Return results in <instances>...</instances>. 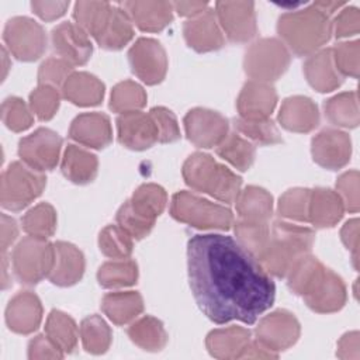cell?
Wrapping results in <instances>:
<instances>
[{
	"label": "cell",
	"mask_w": 360,
	"mask_h": 360,
	"mask_svg": "<svg viewBox=\"0 0 360 360\" xmlns=\"http://www.w3.org/2000/svg\"><path fill=\"white\" fill-rule=\"evenodd\" d=\"M51 41L53 51L59 58L69 62L72 66L84 65L93 52V45L89 35L73 22H62L52 30Z\"/></svg>",
	"instance_id": "cell-16"
},
{
	"label": "cell",
	"mask_w": 360,
	"mask_h": 360,
	"mask_svg": "<svg viewBox=\"0 0 360 360\" xmlns=\"http://www.w3.org/2000/svg\"><path fill=\"white\" fill-rule=\"evenodd\" d=\"M121 6L141 31H162L173 20L174 8L169 1H124Z\"/></svg>",
	"instance_id": "cell-24"
},
{
	"label": "cell",
	"mask_w": 360,
	"mask_h": 360,
	"mask_svg": "<svg viewBox=\"0 0 360 360\" xmlns=\"http://www.w3.org/2000/svg\"><path fill=\"white\" fill-rule=\"evenodd\" d=\"M59 103L60 94L55 86L39 84L30 94V108L41 121L51 120L56 114Z\"/></svg>",
	"instance_id": "cell-49"
},
{
	"label": "cell",
	"mask_w": 360,
	"mask_h": 360,
	"mask_svg": "<svg viewBox=\"0 0 360 360\" xmlns=\"http://www.w3.org/2000/svg\"><path fill=\"white\" fill-rule=\"evenodd\" d=\"M138 278V266L129 259L105 262L97 271V280L104 288H120L132 285Z\"/></svg>",
	"instance_id": "cell-43"
},
{
	"label": "cell",
	"mask_w": 360,
	"mask_h": 360,
	"mask_svg": "<svg viewBox=\"0 0 360 360\" xmlns=\"http://www.w3.org/2000/svg\"><path fill=\"white\" fill-rule=\"evenodd\" d=\"M55 259V245L46 238L27 236L21 239L11 255L13 270L17 280L34 285L49 276Z\"/></svg>",
	"instance_id": "cell-6"
},
{
	"label": "cell",
	"mask_w": 360,
	"mask_h": 360,
	"mask_svg": "<svg viewBox=\"0 0 360 360\" xmlns=\"http://www.w3.org/2000/svg\"><path fill=\"white\" fill-rule=\"evenodd\" d=\"M69 7V1H32L31 8L34 13L45 20L52 21L62 17Z\"/></svg>",
	"instance_id": "cell-59"
},
{
	"label": "cell",
	"mask_w": 360,
	"mask_h": 360,
	"mask_svg": "<svg viewBox=\"0 0 360 360\" xmlns=\"http://www.w3.org/2000/svg\"><path fill=\"white\" fill-rule=\"evenodd\" d=\"M325 115L336 127L356 128L360 121L359 101L356 91H343L325 103Z\"/></svg>",
	"instance_id": "cell-36"
},
{
	"label": "cell",
	"mask_w": 360,
	"mask_h": 360,
	"mask_svg": "<svg viewBox=\"0 0 360 360\" xmlns=\"http://www.w3.org/2000/svg\"><path fill=\"white\" fill-rule=\"evenodd\" d=\"M236 211L239 218L256 222H269L273 214V197L257 186H248L236 197Z\"/></svg>",
	"instance_id": "cell-31"
},
{
	"label": "cell",
	"mask_w": 360,
	"mask_h": 360,
	"mask_svg": "<svg viewBox=\"0 0 360 360\" xmlns=\"http://www.w3.org/2000/svg\"><path fill=\"white\" fill-rule=\"evenodd\" d=\"M181 173L191 188L222 202H233L240 191L242 179L207 153L195 152L190 155Z\"/></svg>",
	"instance_id": "cell-4"
},
{
	"label": "cell",
	"mask_w": 360,
	"mask_h": 360,
	"mask_svg": "<svg viewBox=\"0 0 360 360\" xmlns=\"http://www.w3.org/2000/svg\"><path fill=\"white\" fill-rule=\"evenodd\" d=\"M46 177L21 162H13L1 176L0 202L3 208L20 211L30 205L45 188Z\"/></svg>",
	"instance_id": "cell-7"
},
{
	"label": "cell",
	"mask_w": 360,
	"mask_h": 360,
	"mask_svg": "<svg viewBox=\"0 0 360 360\" xmlns=\"http://www.w3.org/2000/svg\"><path fill=\"white\" fill-rule=\"evenodd\" d=\"M62 138L49 128H38L18 143V155L22 163L42 173L52 170L59 160Z\"/></svg>",
	"instance_id": "cell-10"
},
{
	"label": "cell",
	"mask_w": 360,
	"mask_h": 360,
	"mask_svg": "<svg viewBox=\"0 0 360 360\" xmlns=\"http://www.w3.org/2000/svg\"><path fill=\"white\" fill-rule=\"evenodd\" d=\"M360 30V11L357 7H345L332 22V32L338 38L357 35Z\"/></svg>",
	"instance_id": "cell-56"
},
{
	"label": "cell",
	"mask_w": 360,
	"mask_h": 360,
	"mask_svg": "<svg viewBox=\"0 0 360 360\" xmlns=\"http://www.w3.org/2000/svg\"><path fill=\"white\" fill-rule=\"evenodd\" d=\"M233 127L238 132L245 135L246 139L249 138L259 145H276L283 141L280 131L270 118L260 121H248L238 117L233 120Z\"/></svg>",
	"instance_id": "cell-48"
},
{
	"label": "cell",
	"mask_w": 360,
	"mask_h": 360,
	"mask_svg": "<svg viewBox=\"0 0 360 360\" xmlns=\"http://www.w3.org/2000/svg\"><path fill=\"white\" fill-rule=\"evenodd\" d=\"M52 270L48 276L52 284L69 287L76 284L84 273V256L72 243L56 242Z\"/></svg>",
	"instance_id": "cell-25"
},
{
	"label": "cell",
	"mask_w": 360,
	"mask_h": 360,
	"mask_svg": "<svg viewBox=\"0 0 360 360\" xmlns=\"http://www.w3.org/2000/svg\"><path fill=\"white\" fill-rule=\"evenodd\" d=\"M278 121L283 128L291 132L305 134L318 127L319 111L311 98L305 96H292L283 101Z\"/></svg>",
	"instance_id": "cell-23"
},
{
	"label": "cell",
	"mask_w": 360,
	"mask_h": 360,
	"mask_svg": "<svg viewBox=\"0 0 360 360\" xmlns=\"http://www.w3.org/2000/svg\"><path fill=\"white\" fill-rule=\"evenodd\" d=\"M22 229L30 236L48 238L56 229V212L48 202L37 204L22 217Z\"/></svg>",
	"instance_id": "cell-45"
},
{
	"label": "cell",
	"mask_w": 360,
	"mask_h": 360,
	"mask_svg": "<svg viewBox=\"0 0 360 360\" xmlns=\"http://www.w3.org/2000/svg\"><path fill=\"white\" fill-rule=\"evenodd\" d=\"M332 56L338 72L342 76L357 77L360 69V42L346 41L332 49Z\"/></svg>",
	"instance_id": "cell-51"
},
{
	"label": "cell",
	"mask_w": 360,
	"mask_h": 360,
	"mask_svg": "<svg viewBox=\"0 0 360 360\" xmlns=\"http://www.w3.org/2000/svg\"><path fill=\"white\" fill-rule=\"evenodd\" d=\"M172 4H173L174 11H177L180 15L190 17V18H193L207 10L205 1H176Z\"/></svg>",
	"instance_id": "cell-63"
},
{
	"label": "cell",
	"mask_w": 360,
	"mask_h": 360,
	"mask_svg": "<svg viewBox=\"0 0 360 360\" xmlns=\"http://www.w3.org/2000/svg\"><path fill=\"white\" fill-rule=\"evenodd\" d=\"M132 72L146 84L160 83L167 72V56L162 44L153 38H139L128 51Z\"/></svg>",
	"instance_id": "cell-11"
},
{
	"label": "cell",
	"mask_w": 360,
	"mask_h": 360,
	"mask_svg": "<svg viewBox=\"0 0 360 360\" xmlns=\"http://www.w3.org/2000/svg\"><path fill=\"white\" fill-rule=\"evenodd\" d=\"M63 97L80 107L97 105L104 97V84L87 72H73L62 86Z\"/></svg>",
	"instance_id": "cell-29"
},
{
	"label": "cell",
	"mask_w": 360,
	"mask_h": 360,
	"mask_svg": "<svg viewBox=\"0 0 360 360\" xmlns=\"http://www.w3.org/2000/svg\"><path fill=\"white\" fill-rule=\"evenodd\" d=\"M117 222L118 225L125 229L134 239H142L149 235L153 228V224L145 221L139 215H136L129 204L125 201L117 212Z\"/></svg>",
	"instance_id": "cell-55"
},
{
	"label": "cell",
	"mask_w": 360,
	"mask_h": 360,
	"mask_svg": "<svg viewBox=\"0 0 360 360\" xmlns=\"http://www.w3.org/2000/svg\"><path fill=\"white\" fill-rule=\"evenodd\" d=\"M18 235V228L15 221L11 217H7L6 214H1V252L6 253V250L14 243Z\"/></svg>",
	"instance_id": "cell-61"
},
{
	"label": "cell",
	"mask_w": 360,
	"mask_h": 360,
	"mask_svg": "<svg viewBox=\"0 0 360 360\" xmlns=\"http://www.w3.org/2000/svg\"><path fill=\"white\" fill-rule=\"evenodd\" d=\"M112 8L114 7L110 3L104 1H77L75 4L73 17L76 25H79L87 35L97 39L107 27Z\"/></svg>",
	"instance_id": "cell-34"
},
{
	"label": "cell",
	"mask_w": 360,
	"mask_h": 360,
	"mask_svg": "<svg viewBox=\"0 0 360 360\" xmlns=\"http://www.w3.org/2000/svg\"><path fill=\"white\" fill-rule=\"evenodd\" d=\"M127 202L136 215L155 225L156 218L166 207L167 194L160 186L148 183L139 186Z\"/></svg>",
	"instance_id": "cell-33"
},
{
	"label": "cell",
	"mask_w": 360,
	"mask_h": 360,
	"mask_svg": "<svg viewBox=\"0 0 360 360\" xmlns=\"http://www.w3.org/2000/svg\"><path fill=\"white\" fill-rule=\"evenodd\" d=\"M345 205L339 194L330 188L316 187L309 194L308 222L315 228H332L343 217Z\"/></svg>",
	"instance_id": "cell-27"
},
{
	"label": "cell",
	"mask_w": 360,
	"mask_h": 360,
	"mask_svg": "<svg viewBox=\"0 0 360 360\" xmlns=\"http://www.w3.org/2000/svg\"><path fill=\"white\" fill-rule=\"evenodd\" d=\"M80 339L86 352L93 354H103L108 350L112 333L105 321L98 315H90L80 323Z\"/></svg>",
	"instance_id": "cell-42"
},
{
	"label": "cell",
	"mask_w": 360,
	"mask_h": 360,
	"mask_svg": "<svg viewBox=\"0 0 360 360\" xmlns=\"http://www.w3.org/2000/svg\"><path fill=\"white\" fill-rule=\"evenodd\" d=\"M360 335L357 330L345 333L338 342V352L336 356L339 359H349V360H359L360 357Z\"/></svg>",
	"instance_id": "cell-60"
},
{
	"label": "cell",
	"mask_w": 360,
	"mask_h": 360,
	"mask_svg": "<svg viewBox=\"0 0 360 360\" xmlns=\"http://www.w3.org/2000/svg\"><path fill=\"white\" fill-rule=\"evenodd\" d=\"M340 238L345 246L352 252V262L354 269H359V219L353 218L349 219L342 231H340Z\"/></svg>",
	"instance_id": "cell-58"
},
{
	"label": "cell",
	"mask_w": 360,
	"mask_h": 360,
	"mask_svg": "<svg viewBox=\"0 0 360 360\" xmlns=\"http://www.w3.org/2000/svg\"><path fill=\"white\" fill-rule=\"evenodd\" d=\"M158 131V142L170 143L180 138V128L176 115L165 107H153L149 111Z\"/></svg>",
	"instance_id": "cell-52"
},
{
	"label": "cell",
	"mask_w": 360,
	"mask_h": 360,
	"mask_svg": "<svg viewBox=\"0 0 360 360\" xmlns=\"http://www.w3.org/2000/svg\"><path fill=\"white\" fill-rule=\"evenodd\" d=\"M97 169L96 155L80 146L68 145L62 159V173L68 180L76 184H87L97 176Z\"/></svg>",
	"instance_id": "cell-30"
},
{
	"label": "cell",
	"mask_w": 360,
	"mask_h": 360,
	"mask_svg": "<svg viewBox=\"0 0 360 360\" xmlns=\"http://www.w3.org/2000/svg\"><path fill=\"white\" fill-rule=\"evenodd\" d=\"M28 357L30 359H62L63 352L44 335H38L31 339L28 345Z\"/></svg>",
	"instance_id": "cell-57"
},
{
	"label": "cell",
	"mask_w": 360,
	"mask_h": 360,
	"mask_svg": "<svg viewBox=\"0 0 360 360\" xmlns=\"http://www.w3.org/2000/svg\"><path fill=\"white\" fill-rule=\"evenodd\" d=\"M325 269L326 267L316 257L311 256V253L305 255L287 273L288 288L294 294L304 297L315 285Z\"/></svg>",
	"instance_id": "cell-37"
},
{
	"label": "cell",
	"mask_w": 360,
	"mask_h": 360,
	"mask_svg": "<svg viewBox=\"0 0 360 360\" xmlns=\"http://www.w3.org/2000/svg\"><path fill=\"white\" fill-rule=\"evenodd\" d=\"M277 104V93L270 83L249 80L243 84L236 108L239 118L248 121H260L270 118Z\"/></svg>",
	"instance_id": "cell-17"
},
{
	"label": "cell",
	"mask_w": 360,
	"mask_h": 360,
	"mask_svg": "<svg viewBox=\"0 0 360 360\" xmlns=\"http://www.w3.org/2000/svg\"><path fill=\"white\" fill-rule=\"evenodd\" d=\"M215 15L221 30L232 42H248L257 32L255 4L252 1H218L215 4Z\"/></svg>",
	"instance_id": "cell-12"
},
{
	"label": "cell",
	"mask_w": 360,
	"mask_h": 360,
	"mask_svg": "<svg viewBox=\"0 0 360 360\" xmlns=\"http://www.w3.org/2000/svg\"><path fill=\"white\" fill-rule=\"evenodd\" d=\"M217 153L235 169L245 172L253 165L256 149L246 138H242L238 134H228L226 138L217 146Z\"/></svg>",
	"instance_id": "cell-41"
},
{
	"label": "cell",
	"mask_w": 360,
	"mask_h": 360,
	"mask_svg": "<svg viewBox=\"0 0 360 360\" xmlns=\"http://www.w3.org/2000/svg\"><path fill=\"white\" fill-rule=\"evenodd\" d=\"M311 190L295 187L287 190L278 200L277 211L281 218L295 222H308Z\"/></svg>",
	"instance_id": "cell-47"
},
{
	"label": "cell",
	"mask_w": 360,
	"mask_h": 360,
	"mask_svg": "<svg viewBox=\"0 0 360 360\" xmlns=\"http://www.w3.org/2000/svg\"><path fill=\"white\" fill-rule=\"evenodd\" d=\"M46 336L63 352L72 353L77 346L79 330L75 321L65 312L53 309L45 323Z\"/></svg>",
	"instance_id": "cell-39"
},
{
	"label": "cell",
	"mask_w": 360,
	"mask_h": 360,
	"mask_svg": "<svg viewBox=\"0 0 360 360\" xmlns=\"http://www.w3.org/2000/svg\"><path fill=\"white\" fill-rule=\"evenodd\" d=\"M311 153L319 166L329 170L342 169L352 156L350 136L335 128L323 129L312 138Z\"/></svg>",
	"instance_id": "cell-15"
},
{
	"label": "cell",
	"mask_w": 360,
	"mask_h": 360,
	"mask_svg": "<svg viewBox=\"0 0 360 360\" xmlns=\"http://www.w3.org/2000/svg\"><path fill=\"white\" fill-rule=\"evenodd\" d=\"M129 339L143 350L159 352L167 343V332L163 323L153 316H142L129 325L127 330Z\"/></svg>",
	"instance_id": "cell-35"
},
{
	"label": "cell",
	"mask_w": 360,
	"mask_h": 360,
	"mask_svg": "<svg viewBox=\"0 0 360 360\" xmlns=\"http://www.w3.org/2000/svg\"><path fill=\"white\" fill-rule=\"evenodd\" d=\"M101 308L115 325H125L143 311V301L136 291H115L104 295Z\"/></svg>",
	"instance_id": "cell-32"
},
{
	"label": "cell",
	"mask_w": 360,
	"mask_h": 360,
	"mask_svg": "<svg viewBox=\"0 0 360 360\" xmlns=\"http://www.w3.org/2000/svg\"><path fill=\"white\" fill-rule=\"evenodd\" d=\"M188 141L198 148H217L229 134L228 120L208 108H193L184 117Z\"/></svg>",
	"instance_id": "cell-13"
},
{
	"label": "cell",
	"mask_w": 360,
	"mask_h": 360,
	"mask_svg": "<svg viewBox=\"0 0 360 360\" xmlns=\"http://www.w3.org/2000/svg\"><path fill=\"white\" fill-rule=\"evenodd\" d=\"M72 65L62 58H49L39 66L38 82L39 84L63 86L66 79L72 75Z\"/></svg>",
	"instance_id": "cell-53"
},
{
	"label": "cell",
	"mask_w": 360,
	"mask_h": 360,
	"mask_svg": "<svg viewBox=\"0 0 360 360\" xmlns=\"http://www.w3.org/2000/svg\"><path fill=\"white\" fill-rule=\"evenodd\" d=\"M300 332V322L285 309L274 311L262 318L255 330L256 340L274 353L291 347L298 340Z\"/></svg>",
	"instance_id": "cell-14"
},
{
	"label": "cell",
	"mask_w": 360,
	"mask_h": 360,
	"mask_svg": "<svg viewBox=\"0 0 360 360\" xmlns=\"http://www.w3.org/2000/svg\"><path fill=\"white\" fill-rule=\"evenodd\" d=\"M232 225L236 235V242L250 255L259 259L270 238L269 222H256L238 218Z\"/></svg>",
	"instance_id": "cell-40"
},
{
	"label": "cell",
	"mask_w": 360,
	"mask_h": 360,
	"mask_svg": "<svg viewBox=\"0 0 360 360\" xmlns=\"http://www.w3.org/2000/svg\"><path fill=\"white\" fill-rule=\"evenodd\" d=\"M31 108L18 97H8L1 104V120L14 132H21L31 127Z\"/></svg>",
	"instance_id": "cell-50"
},
{
	"label": "cell",
	"mask_w": 360,
	"mask_h": 360,
	"mask_svg": "<svg viewBox=\"0 0 360 360\" xmlns=\"http://www.w3.org/2000/svg\"><path fill=\"white\" fill-rule=\"evenodd\" d=\"M277 32L288 51L297 56H308L330 39L332 22L329 15L312 4L280 15Z\"/></svg>",
	"instance_id": "cell-3"
},
{
	"label": "cell",
	"mask_w": 360,
	"mask_h": 360,
	"mask_svg": "<svg viewBox=\"0 0 360 360\" xmlns=\"http://www.w3.org/2000/svg\"><path fill=\"white\" fill-rule=\"evenodd\" d=\"M146 104V93L143 87L132 80L120 82L112 87L110 108L114 112L125 114L139 111Z\"/></svg>",
	"instance_id": "cell-44"
},
{
	"label": "cell",
	"mask_w": 360,
	"mask_h": 360,
	"mask_svg": "<svg viewBox=\"0 0 360 360\" xmlns=\"http://www.w3.org/2000/svg\"><path fill=\"white\" fill-rule=\"evenodd\" d=\"M170 214L179 222L198 229H229L233 224L231 210L188 191H179L170 202Z\"/></svg>",
	"instance_id": "cell-5"
},
{
	"label": "cell",
	"mask_w": 360,
	"mask_h": 360,
	"mask_svg": "<svg viewBox=\"0 0 360 360\" xmlns=\"http://www.w3.org/2000/svg\"><path fill=\"white\" fill-rule=\"evenodd\" d=\"M322 13H325L326 15L330 17V14H333L338 8L343 7L345 3L343 1H316L314 3Z\"/></svg>",
	"instance_id": "cell-64"
},
{
	"label": "cell",
	"mask_w": 360,
	"mask_h": 360,
	"mask_svg": "<svg viewBox=\"0 0 360 360\" xmlns=\"http://www.w3.org/2000/svg\"><path fill=\"white\" fill-rule=\"evenodd\" d=\"M42 321V305L31 291H18L6 308L7 326L20 335L32 333Z\"/></svg>",
	"instance_id": "cell-21"
},
{
	"label": "cell",
	"mask_w": 360,
	"mask_h": 360,
	"mask_svg": "<svg viewBox=\"0 0 360 360\" xmlns=\"http://www.w3.org/2000/svg\"><path fill=\"white\" fill-rule=\"evenodd\" d=\"M132 20L122 7H114L110 21L103 34L96 39L97 44L108 51L121 49L134 37Z\"/></svg>",
	"instance_id": "cell-38"
},
{
	"label": "cell",
	"mask_w": 360,
	"mask_h": 360,
	"mask_svg": "<svg viewBox=\"0 0 360 360\" xmlns=\"http://www.w3.org/2000/svg\"><path fill=\"white\" fill-rule=\"evenodd\" d=\"M314 240L315 233L312 229L277 219L270 229L269 242L257 260L269 274L283 278L301 257L311 253Z\"/></svg>",
	"instance_id": "cell-2"
},
{
	"label": "cell",
	"mask_w": 360,
	"mask_h": 360,
	"mask_svg": "<svg viewBox=\"0 0 360 360\" xmlns=\"http://www.w3.org/2000/svg\"><path fill=\"white\" fill-rule=\"evenodd\" d=\"M290 60V51L280 39L262 38L248 48L243 69L252 80L270 83L287 70Z\"/></svg>",
	"instance_id": "cell-8"
},
{
	"label": "cell",
	"mask_w": 360,
	"mask_h": 360,
	"mask_svg": "<svg viewBox=\"0 0 360 360\" xmlns=\"http://www.w3.org/2000/svg\"><path fill=\"white\" fill-rule=\"evenodd\" d=\"M183 34L187 45L197 52L217 51L225 44L215 11L210 8L193 18H188L183 25Z\"/></svg>",
	"instance_id": "cell-19"
},
{
	"label": "cell",
	"mask_w": 360,
	"mask_h": 360,
	"mask_svg": "<svg viewBox=\"0 0 360 360\" xmlns=\"http://www.w3.org/2000/svg\"><path fill=\"white\" fill-rule=\"evenodd\" d=\"M277 356L278 353L271 352L259 340H250L240 354V359H277Z\"/></svg>",
	"instance_id": "cell-62"
},
{
	"label": "cell",
	"mask_w": 360,
	"mask_h": 360,
	"mask_svg": "<svg viewBox=\"0 0 360 360\" xmlns=\"http://www.w3.org/2000/svg\"><path fill=\"white\" fill-rule=\"evenodd\" d=\"M336 193L343 201L345 210L349 212L359 211V172L349 170L343 173L336 181Z\"/></svg>",
	"instance_id": "cell-54"
},
{
	"label": "cell",
	"mask_w": 360,
	"mask_h": 360,
	"mask_svg": "<svg viewBox=\"0 0 360 360\" xmlns=\"http://www.w3.org/2000/svg\"><path fill=\"white\" fill-rule=\"evenodd\" d=\"M187 266L194 300L215 323L252 325L274 302L276 285L270 274L231 236H193L187 245Z\"/></svg>",
	"instance_id": "cell-1"
},
{
	"label": "cell",
	"mask_w": 360,
	"mask_h": 360,
	"mask_svg": "<svg viewBox=\"0 0 360 360\" xmlns=\"http://www.w3.org/2000/svg\"><path fill=\"white\" fill-rule=\"evenodd\" d=\"M302 298L305 304L315 312H336L346 302V285L335 271L325 269L315 285Z\"/></svg>",
	"instance_id": "cell-20"
},
{
	"label": "cell",
	"mask_w": 360,
	"mask_h": 360,
	"mask_svg": "<svg viewBox=\"0 0 360 360\" xmlns=\"http://www.w3.org/2000/svg\"><path fill=\"white\" fill-rule=\"evenodd\" d=\"M69 136L80 145L103 149L112 139L110 118L101 112L80 114L72 121Z\"/></svg>",
	"instance_id": "cell-22"
},
{
	"label": "cell",
	"mask_w": 360,
	"mask_h": 360,
	"mask_svg": "<svg viewBox=\"0 0 360 360\" xmlns=\"http://www.w3.org/2000/svg\"><path fill=\"white\" fill-rule=\"evenodd\" d=\"M304 75L308 83L319 93H328L343 83V76L338 72L332 49H319L309 55L304 63Z\"/></svg>",
	"instance_id": "cell-26"
},
{
	"label": "cell",
	"mask_w": 360,
	"mask_h": 360,
	"mask_svg": "<svg viewBox=\"0 0 360 360\" xmlns=\"http://www.w3.org/2000/svg\"><path fill=\"white\" fill-rule=\"evenodd\" d=\"M132 236L120 225H107L98 236L103 255L111 259H128L132 253Z\"/></svg>",
	"instance_id": "cell-46"
},
{
	"label": "cell",
	"mask_w": 360,
	"mask_h": 360,
	"mask_svg": "<svg viewBox=\"0 0 360 360\" xmlns=\"http://www.w3.org/2000/svg\"><path fill=\"white\" fill-rule=\"evenodd\" d=\"M250 340V332L248 329L229 326L210 332L205 339V346L212 357L240 359V354Z\"/></svg>",
	"instance_id": "cell-28"
},
{
	"label": "cell",
	"mask_w": 360,
	"mask_h": 360,
	"mask_svg": "<svg viewBox=\"0 0 360 360\" xmlns=\"http://www.w3.org/2000/svg\"><path fill=\"white\" fill-rule=\"evenodd\" d=\"M3 38L10 53L22 62L37 60L46 49L44 28L28 17H13L8 20Z\"/></svg>",
	"instance_id": "cell-9"
},
{
	"label": "cell",
	"mask_w": 360,
	"mask_h": 360,
	"mask_svg": "<svg viewBox=\"0 0 360 360\" xmlns=\"http://www.w3.org/2000/svg\"><path fill=\"white\" fill-rule=\"evenodd\" d=\"M117 132L120 143L132 150H143L158 142L156 125L149 112L121 114L117 118Z\"/></svg>",
	"instance_id": "cell-18"
}]
</instances>
